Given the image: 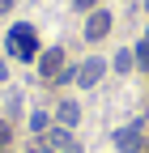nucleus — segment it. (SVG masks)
<instances>
[{"instance_id":"nucleus-15","label":"nucleus","mask_w":149,"mask_h":153,"mask_svg":"<svg viewBox=\"0 0 149 153\" xmlns=\"http://www.w3.org/2000/svg\"><path fill=\"white\" fill-rule=\"evenodd\" d=\"M0 153H9V149H0Z\"/></svg>"},{"instance_id":"nucleus-16","label":"nucleus","mask_w":149,"mask_h":153,"mask_svg":"<svg viewBox=\"0 0 149 153\" xmlns=\"http://www.w3.org/2000/svg\"><path fill=\"white\" fill-rule=\"evenodd\" d=\"M145 4H149V0H145Z\"/></svg>"},{"instance_id":"nucleus-5","label":"nucleus","mask_w":149,"mask_h":153,"mask_svg":"<svg viewBox=\"0 0 149 153\" xmlns=\"http://www.w3.org/2000/svg\"><path fill=\"white\" fill-rule=\"evenodd\" d=\"M115 145H119L124 153H141V123H132V128L115 132Z\"/></svg>"},{"instance_id":"nucleus-7","label":"nucleus","mask_w":149,"mask_h":153,"mask_svg":"<svg viewBox=\"0 0 149 153\" xmlns=\"http://www.w3.org/2000/svg\"><path fill=\"white\" fill-rule=\"evenodd\" d=\"M30 128H34V132H47L51 123H47V115H43V111H34V115H30Z\"/></svg>"},{"instance_id":"nucleus-4","label":"nucleus","mask_w":149,"mask_h":153,"mask_svg":"<svg viewBox=\"0 0 149 153\" xmlns=\"http://www.w3.org/2000/svg\"><path fill=\"white\" fill-rule=\"evenodd\" d=\"M102 72H107V60H98V55H89V60L77 68V85L81 89H89V85H98L102 81Z\"/></svg>"},{"instance_id":"nucleus-9","label":"nucleus","mask_w":149,"mask_h":153,"mask_svg":"<svg viewBox=\"0 0 149 153\" xmlns=\"http://www.w3.org/2000/svg\"><path fill=\"white\" fill-rule=\"evenodd\" d=\"M136 60L149 68V38H145V43H136Z\"/></svg>"},{"instance_id":"nucleus-8","label":"nucleus","mask_w":149,"mask_h":153,"mask_svg":"<svg viewBox=\"0 0 149 153\" xmlns=\"http://www.w3.org/2000/svg\"><path fill=\"white\" fill-rule=\"evenodd\" d=\"M115 68H119V72H128V68H132V55L119 51V55H115Z\"/></svg>"},{"instance_id":"nucleus-11","label":"nucleus","mask_w":149,"mask_h":153,"mask_svg":"<svg viewBox=\"0 0 149 153\" xmlns=\"http://www.w3.org/2000/svg\"><path fill=\"white\" fill-rule=\"evenodd\" d=\"M72 4H77V13L85 9V13H94V4H98V0H72Z\"/></svg>"},{"instance_id":"nucleus-2","label":"nucleus","mask_w":149,"mask_h":153,"mask_svg":"<svg viewBox=\"0 0 149 153\" xmlns=\"http://www.w3.org/2000/svg\"><path fill=\"white\" fill-rule=\"evenodd\" d=\"M111 26H115V13H107V9H94L85 17V43H102V38L111 34Z\"/></svg>"},{"instance_id":"nucleus-1","label":"nucleus","mask_w":149,"mask_h":153,"mask_svg":"<svg viewBox=\"0 0 149 153\" xmlns=\"http://www.w3.org/2000/svg\"><path fill=\"white\" fill-rule=\"evenodd\" d=\"M9 55L13 60H39V34H34V26H26V22H17L13 30H9Z\"/></svg>"},{"instance_id":"nucleus-13","label":"nucleus","mask_w":149,"mask_h":153,"mask_svg":"<svg viewBox=\"0 0 149 153\" xmlns=\"http://www.w3.org/2000/svg\"><path fill=\"white\" fill-rule=\"evenodd\" d=\"M60 153H81V145H77V140H72V145H68V149H60Z\"/></svg>"},{"instance_id":"nucleus-6","label":"nucleus","mask_w":149,"mask_h":153,"mask_svg":"<svg viewBox=\"0 0 149 153\" xmlns=\"http://www.w3.org/2000/svg\"><path fill=\"white\" fill-rule=\"evenodd\" d=\"M55 119H60V128H72V123H81V106L77 102H60V111H55Z\"/></svg>"},{"instance_id":"nucleus-3","label":"nucleus","mask_w":149,"mask_h":153,"mask_svg":"<svg viewBox=\"0 0 149 153\" xmlns=\"http://www.w3.org/2000/svg\"><path fill=\"white\" fill-rule=\"evenodd\" d=\"M34 64H39V76H43V81H55L60 68H64V51H60V47H47Z\"/></svg>"},{"instance_id":"nucleus-12","label":"nucleus","mask_w":149,"mask_h":153,"mask_svg":"<svg viewBox=\"0 0 149 153\" xmlns=\"http://www.w3.org/2000/svg\"><path fill=\"white\" fill-rule=\"evenodd\" d=\"M9 9H13V0H0V17H4V13H9Z\"/></svg>"},{"instance_id":"nucleus-10","label":"nucleus","mask_w":149,"mask_h":153,"mask_svg":"<svg viewBox=\"0 0 149 153\" xmlns=\"http://www.w3.org/2000/svg\"><path fill=\"white\" fill-rule=\"evenodd\" d=\"M9 140H13V128H9V123H0V149H4Z\"/></svg>"},{"instance_id":"nucleus-14","label":"nucleus","mask_w":149,"mask_h":153,"mask_svg":"<svg viewBox=\"0 0 149 153\" xmlns=\"http://www.w3.org/2000/svg\"><path fill=\"white\" fill-rule=\"evenodd\" d=\"M4 76H9V68H4V64H0V81H4Z\"/></svg>"}]
</instances>
